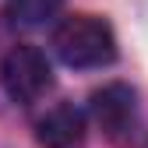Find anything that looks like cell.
Listing matches in <instances>:
<instances>
[{"instance_id":"6da1fadb","label":"cell","mask_w":148,"mask_h":148,"mask_svg":"<svg viewBox=\"0 0 148 148\" xmlns=\"http://www.w3.org/2000/svg\"><path fill=\"white\" fill-rule=\"evenodd\" d=\"M53 49L67 67L92 71L116 60V35L99 14H67L53 28Z\"/></svg>"},{"instance_id":"7a4b0ae2","label":"cell","mask_w":148,"mask_h":148,"mask_svg":"<svg viewBox=\"0 0 148 148\" xmlns=\"http://www.w3.org/2000/svg\"><path fill=\"white\" fill-rule=\"evenodd\" d=\"M88 113H92V120L99 123V131L113 141L116 148H141L148 141L138 92L131 85H123V81L102 85L95 95H92Z\"/></svg>"},{"instance_id":"3957f363","label":"cell","mask_w":148,"mask_h":148,"mask_svg":"<svg viewBox=\"0 0 148 148\" xmlns=\"http://www.w3.org/2000/svg\"><path fill=\"white\" fill-rule=\"evenodd\" d=\"M0 85H4V92L14 102H21V106L39 102L53 88V67L46 60V53L28 46V42L11 46L7 57L0 60Z\"/></svg>"},{"instance_id":"277c9868","label":"cell","mask_w":148,"mask_h":148,"mask_svg":"<svg viewBox=\"0 0 148 148\" xmlns=\"http://www.w3.org/2000/svg\"><path fill=\"white\" fill-rule=\"evenodd\" d=\"M35 134H39V141L46 148H74L85 138V113L74 109L71 102H60L39 116Z\"/></svg>"},{"instance_id":"5b68a950","label":"cell","mask_w":148,"mask_h":148,"mask_svg":"<svg viewBox=\"0 0 148 148\" xmlns=\"http://www.w3.org/2000/svg\"><path fill=\"white\" fill-rule=\"evenodd\" d=\"M64 0H7V18L18 28H39L60 14Z\"/></svg>"}]
</instances>
